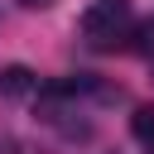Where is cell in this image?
Segmentation results:
<instances>
[{
    "label": "cell",
    "instance_id": "6da1fadb",
    "mask_svg": "<svg viewBox=\"0 0 154 154\" xmlns=\"http://www.w3.org/2000/svg\"><path fill=\"white\" fill-rule=\"evenodd\" d=\"M125 19H130V0H96V5L82 14V34H87L96 48H111V43L120 38Z\"/></svg>",
    "mask_w": 154,
    "mask_h": 154
},
{
    "label": "cell",
    "instance_id": "7a4b0ae2",
    "mask_svg": "<svg viewBox=\"0 0 154 154\" xmlns=\"http://www.w3.org/2000/svg\"><path fill=\"white\" fill-rule=\"evenodd\" d=\"M34 87H38V77H34L24 63H14V67H5V72H0V91H5V96H29Z\"/></svg>",
    "mask_w": 154,
    "mask_h": 154
},
{
    "label": "cell",
    "instance_id": "3957f363",
    "mask_svg": "<svg viewBox=\"0 0 154 154\" xmlns=\"http://www.w3.org/2000/svg\"><path fill=\"white\" fill-rule=\"evenodd\" d=\"M130 48H135L140 58H154V14L135 24V38H130Z\"/></svg>",
    "mask_w": 154,
    "mask_h": 154
},
{
    "label": "cell",
    "instance_id": "277c9868",
    "mask_svg": "<svg viewBox=\"0 0 154 154\" xmlns=\"http://www.w3.org/2000/svg\"><path fill=\"white\" fill-rule=\"evenodd\" d=\"M130 130H135L144 144H154V106H140V111L130 116Z\"/></svg>",
    "mask_w": 154,
    "mask_h": 154
},
{
    "label": "cell",
    "instance_id": "5b68a950",
    "mask_svg": "<svg viewBox=\"0 0 154 154\" xmlns=\"http://www.w3.org/2000/svg\"><path fill=\"white\" fill-rule=\"evenodd\" d=\"M24 10H48V5H58V0H19Z\"/></svg>",
    "mask_w": 154,
    "mask_h": 154
}]
</instances>
